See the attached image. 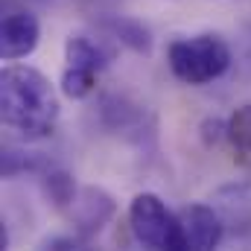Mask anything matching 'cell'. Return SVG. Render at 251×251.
Wrapping results in <instances>:
<instances>
[{"label":"cell","instance_id":"obj_1","mask_svg":"<svg viewBox=\"0 0 251 251\" xmlns=\"http://www.w3.org/2000/svg\"><path fill=\"white\" fill-rule=\"evenodd\" d=\"M62 117V102L53 82L29 67V64H9L0 73V120L18 137L44 140L56 131Z\"/></svg>","mask_w":251,"mask_h":251},{"label":"cell","instance_id":"obj_2","mask_svg":"<svg viewBox=\"0 0 251 251\" xmlns=\"http://www.w3.org/2000/svg\"><path fill=\"white\" fill-rule=\"evenodd\" d=\"M234 62V53L228 41L216 32H196L178 35L167 47V67L170 73L184 85H210L228 73Z\"/></svg>","mask_w":251,"mask_h":251},{"label":"cell","instance_id":"obj_3","mask_svg":"<svg viewBox=\"0 0 251 251\" xmlns=\"http://www.w3.org/2000/svg\"><path fill=\"white\" fill-rule=\"evenodd\" d=\"M114 62V47L105 38L91 35H70L64 41V70L62 94L70 100H85L97 91L102 70Z\"/></svg>","mask_w":251,"mask_h":251},{"label":"cell","instance_id":"obj_4","mask_svg":"<svg viewBox=\"0 0 251 251\" xmlns=\"http://www.w3.org/2000/svg\"><path fill=\"white\" fill-rule=\"evenodd\" d=\"M128 228L134 240L146 249L161 251H184V231L178 213L167 207V201L155 193H137L128 201Z\"/></svg>","mask_w":251,"mask_h":251},{"label":"cell","instance_id":"obj_5","mask_svg":"<svg viewBox=\"0 0 251 251\" xmlns=\"http://www.w3.org/2000/svg\"><path fill=\"white\" fill-rule=\"evenodd\" d=\"M100 120L108 131L120 134L128 143H137V146H146L152 137H155V120L152 114L134 102L131 97L126 94H102L100 100Z\"/></svg>","mask_w":251,"mask_h":251},{"label":"cell","instance_id":"obj_6","mask_svg":"<svg viewBox=\"0 0 251 251\" xmlns=\"http://www.w3.org/2000/svg\"><path fill=\"white\" fill-rule=\"evenodd\" d=\"M41 41V24L38 18L15 3V0H6L3 6V21H0V56L6 62H18V59H26L35 53Z\"/></svg>","mask_w":251,"mask_h":251},{"label":"cell","instance_id":"obj_7","mask_svg":"<svg viewBox=\"0 0 251 251\" xmlns=\"http://www.w3.org/2000/svg\"><path fill=\"white\" fill-rule=\"evenodd\" d=\"M64 213L70 216L76 234L88 243L91 237H97V234L114 219L117 204H114V199H111L102 187H82L76 193L73 204H70Z\"/></svg>","mask_w":251,"mask_h":251},{"label":"cell","instance_id":"obj_8","mask_svg":"<svg viewBox=\"0 0 251 251\" xmlns=\"http://www.w3.org/2000/svg\"><path fill=\"white\" fill-rule=\"evenodd\" d=\"M181 219V231H184V243L193 251H207L216 249L225 237V216L213 207V204H201V201H190L178 210Z\"/></svg>","mask_w":251,"mask_h":251},{"label":"cell","instance_id":"obj_9","mask_svg":"<svg viewBox=\"0 0 251 251\" xmlns=\"http://www.w3.org/2000/svg\"><path fill=\"white\" fill-rule=\"evenodd\" d=\"M100 29L105 32L108 41L114 44H123L134 53H149L152 50V32L149 26H143L140 21L134 18H126V15H105L100 18Z\"/></svg>","mask_w":251,"mask_h":251},{"label":"cell","instance_id":"obj_10","mask_svg":"<svg viewBox=\"0 0 251 251\" xmlns=\"http://www.w3.org/2000/svg\"><path fill=\"white\" fill-rule=\"evenodd\" d=\"M38 184H41V193H44V199L56 207V210H67L70 204H73V199H76V181H73V176L59 167V164H47L41 173H38Z\"/></svg>","mask_w":251,"mask_h":251},{"label":"cell","instance_id":"obj_11","mask_svg":"<svg viewBox=\"0 0 251 251\" xmlns=\"http://www.w3.org/2000/svg\"><path fill=\"white\" fill-rule=\"evenodd\" d=\"M225 143L231 146L240 164L251 167V102L234 108L231 117L225 120Z\"/></svg>","mask_w":251,"mask_h":251},{"label":"cell","instance_id":"obj_12","mask_svg":"<svg viewBox=\"0 0 251 251\" xmlns=\"http://www.w3.org/2000/svg\"><path fill=\"white\" fill-rule=\"evenodd\" d=\"M47 164H50V158H44L41 152H29V149H18V146H6V149H3V158H0L3 178L38 176Z\"/></svg>","mask_w":251,"mask_h":251},{"label":"cell","instance_id":"obj_13","mask_svg":"<svg viewBox=\"0 0 251 251\" xmlns=\"http://www.w3.org/2000/svg\"><path fill=\"white\" fill-rule=\"evenodd\" d=\"M41 3H50V0H41Z\"/></svg>","mask_w":251,"mask_h":251}]
</instances>
